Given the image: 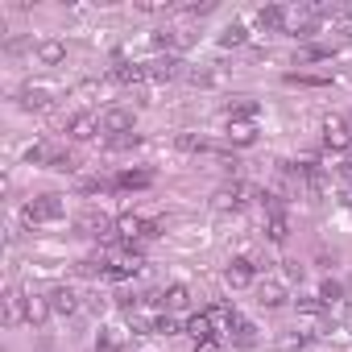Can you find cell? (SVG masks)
Segmentation results:
<instances>
[{
  "label": "cell",
  "mask_w": 352,
  "mask_h": 352,
  "mask_svg": "<svg viewBox=\"0 0 352 352\" xmlns=\"http://www.w3.org/2000/svg\"><path fill=\"white\" fill-rule=\"evenodd\" d=\"M25 162H50V157H46V145H42V141H34V145L25 149Z\"/></svg>",
  "instance_id": "cell-31"
},
{
  "label": "cell",
  "mask_w": 352,
  "mask_h": 352,
  "mask_svg": "<svg viewBox=\"0 0 352 352\" xmlns=\"http://www.w3.org/2000/svg\"><path fill=\"white\" fill-rule=\"evenodd\" d=\"M124 348V331L120 327H104L100 340H96V352H120Z\"/></svg>",
  "instance_id": "cell-19"
},
{
  "label": "cell",
  "mask_w": 352,
  "mask_h": 352,
  "mask_svg": "<svg viewBox=\"0 0 352 352\" xmlns=\"http://www.w3.org/2000/svg\"><path fill=\"white\" fill-rule=\"evenodd\" d=\"M137 145H141L137 133H124V137H112V141H108V149H137Z\"/></svg>",
  "instance_id": "cell-30"
},
{
  "label": "cell",
  "mask_w": 352,
  "mask_h": 352,
  "mask_svg": "<svg viewBox=\"0 0 352 352\" xmlns=\"http://www.w3.org/2000/svg\"><path fill=\"white\" fill-rule=\"evenodd\" d=\"M112 83H145V63H116Z\"/></svg>",
  "instance_id": "cell-11"
},
{
  "label": "cell",
  "mask_w": 352,
  "mask_h": 352,
  "mask_svg": "<svg viewBox=\"0 0 352 352\" xmlns=\"http://www.w3.org/2000/svg\"><path fill=\"white\" fill-rule=\"evenodd\" d=\"M257 116V100H241V104H228V120H253Z\"/></svg>",
  "instance_id": "cell-25"
},
{
  "label": "cell",
  "mask_w": 352,
  "mask_h": 352,
  "mask_svg": "<svg viewBox=\"0 0 352 352\" xmlns=\"http://www.w3.org/2000/svg\"><path fill=\"white\" fill-rule=\"evenodd\" d=\"M174 75H179V58H153V63H145V79L149 83H170Z\"/></svg>",
  "instance_id": "cell-8"
},
{
  "label": "cell",
  "mask_w": 352,
  "mask_h": 352,
  "mask_svg": "<svg viewBox=\"0 0 352 352\" xmlns=\"http://www.w3.org/2000/svg\"><path fill=\"white\" fill-rule=\"evenodd\" d=\"M187 336H191L195 344H199V340H212V336H216V327H212L208 311H204V315H191V319H187Z\"/></svg>",
  "instance_id": "cell-18"
},
{
  "label": "cell",
  "mask_w": 352,
  "mask_h": 352,
  "mask_svg": "<svg viewBox=\"0 0 352 352\" xmlns=\"http://www.w3.org/2000/svg\"><path fill=\"white\" fill-rule=\"evenodd\" d=\"M228 141L232 145H253L257 141V124L253 120H228Z\"/></svg>",
  "instance_id": "cell-13"
},
{
  "label": "cell",
  "mask_w": 352,
  "mask_h": 352,
  "mask_svg": "<svg viewBox=\"0 0 352 352\" xmlns=\"http://www.w3.org/2000/svg\"><path fill=\"white\" fill-rule=\"evenodd\" d=\"M67 58V46L58 42V38H46V42H38V63H46V67H58Z\"/></svg>",
  "instance_id": "cell-10"
},
{
  "label": "cell",
  "mask_w": 352,
  "mask_h": 352,
  "mask_svg": "<svg viewBox=\"0 0 352 352\" xmlns=\"http://www.w3.org/2000/svg\"><path fill=\"white\" fill-rule=\"evenodd\" d=\"M5 323H9V327L25 323V294H17V290L5 294Z\"/></svg>",
  "instance_id": "cell-14"
},
{
  "label": "cell",
  "mask_w": 352,
  "mask_h": 352,
  "mask_svg": "<svg viewBox=\"0 0 352 352\" xmlns=\"http://www.w3.org/2000/svg\"><path fill=\"white\" fill-rule=\"evenodd\" d=\"M340 179H344V183H348V187H352V157H348V162H344V166H340Z\"/></svg>",
  "instance_id": "cell-35"
},
{
  "label": "cell",
  "mask_w": 352,
  "mask_h": 352,
  "mask_svg": "<svg viewBox=\"0 0 352 352\" xmlns=\"http://www.w3.org/2000/svg\"><path fill=\"white\" fill-rule=\"evenodd\" d=\"M257 21H261V30H282V25H286V9H278V5H265V9L257 13Z\"/></svg>",
  "instance_id": "cell-21"
},
{
  "label": "cell",
  "mask_w": 352,
  "mask_h": 352,
  "mask_svg": "<svg viewBox=\"0 0 352 352\" xmlns=\"http://www.w3.org/2000/svg\"><path fill=\"white\" fill-rule=\"evenodd\" d=\"M307 344H311V340H307L302 331H282V336L274 340V348H278V352H302Z\"/></svg>",
  "instance_id": "cell-20"
},
{
  "label": "cell",
  "mask_w": 352,
  "mask_h": 352,
  "mask_svg": "<svg viewBox=\"0 0 352 352\" xmlns=\"http://www.w3.org/2000/svg\"><path fill=\"white\" fill-rule=\"evenodd\" d=\"M323 145H327V149H336V153L352 149V129H348V120H344V116H327V120H323Z\"/></svg>",
  "instance_id": "cell-2"
},
{
  "label": "cell",
  "mask_w": 352,
  "mask_h": 352,
  "mask_svg": "<svg viewBox=\"0 0 352 352\" xmlns=\"http://www.w3.org/2000/svg\"><path fill=\"white\" fill-rule=\"evenodd\" d=\"M162 302H166L170 311H179V307H187V302H191V294H187V286H170Z\"/></svg>",
  "instance_id": "cell-27"
},
{
  "label": "cell",
  "mask_w": 352,
  "mask_h": 352,
  "mask_svg": "<svg viewBox=\"0 0 352 352\" xmlns=\"http://www.w3.org/2000/svg\"><path fill=\"white\" fill-rule=\"evenodd\" d=\"M253 274H257L253 261H249V257H236V261L224 270V282H228L232 290H249V286H253Z\"/></svg>",
  "instance_id": "cell-3"
},
{
  "label": "cell",
  "mask_w": 352,
  "mask_h": 352,
  "mask_svg": "<svg viewBox=\"0 0 352 352\" xmlns=\"http://www.w3.org/2000/svg\"><path fill=\"white\" fill-rule=\"evenodd\" d=\"M212 9H216V5H212V0H204V5H191V9H187V13H191V17H208V13H212Z\"/></svg>",
  "instance_id": "cell-33"
},
{
  "label": "cell",
  "mask_w": 352,
  "mask_h": 352,
  "mask_svg": "<svg viewBox=\"0 0 352 352\" xmlns=\"http://www.w3.org/2000/svg\"><path fill=\"white\" fill-rule=\"evenodd\" d=\"M67 133H71V141H91V137L100 133V116H91V112H79V116H71Z\"/></svg>",
  "instance_id": "cell-7"
},
{
  "label": "cell",
  "mask_w": 352,
  "mask_h": 352,
  "mask_svg": "<svg viewBox=\"0 0 352 352\" xmlns=\"http://www.w3.org/2000/svg\"><path fill=\"white\" fill-rule=\"evenodd\" d=\"M195 352H224V348H220V344H216V336H212V340H199V344H195Z\"/></svg>",
  "instance_id": "cell-34"
},
{
  "label": "cell",
  "mask_w": 352,
  "mask_h": 352,
  "mask_svg": "<svg viewBox=\"0 0 352 352\" xmlns=\"http://www.w3.org/2000/svg\"><path fill=\"white\" fill-rule=\"evenodd\" d=\"M153 183V174L149 170H124L120 179H116V187H124V191H145Z\"/></svg>",
  "instance_id": "cell-16"
},
{
  "label": "cell",
  "mask_w": 352,
  "mask_h": 352,
  "mask_svg": "<svg viewBox=\"0 0 352 352\" xmlns=\"http://www.w3.org/2000/svg\"><path fill=\"white\" fill-rule=\"evenodd\" d=\"M265 236H270L274 245H282V241L290 236V220H286V216H270V220H265Z\"/></svg>",
  "instance_id": "cell-22"
},
{
  "label": "cell",
  "mask_w": 352,
  "mask_h": 352,
  "mask_svg": "<svg viewBox=\"0 0 352 352\" xmlns=\"http://www.w3.org/2000/svg\"><path fill=\"white\" fill-rule=\"evenodd\" d=\"M174 145H179L183 153H204V149H212L199 133H179V137H174Z\"/></svg>",
  "instance_id": "cell-23"
},
{
  "label": "cell",
  "mask_w": 352,
  "mask_h": 352,
  "mask_svg": "<svg viewBox=\"0 0 352 352\" xmlns=\"http://www.w3.org/2000/svg\"><path fill=\"white\" fill-rule=\"evenodd\" d=\"M50 170L71 174V170H75V157H71V153H50Z\"/></svg>",
  "instance_id": "cell-28"
},
{
  "label": "cell",
  "mask_w": 352,
  "mask_h": 352,
  "mask_svg": "<svg viewBox=\"0 0 352 352\" xmlns=\"http://www.w3.org/2000/svg\"><path fill=\"white\" fill-rule=\"evenodd\" d=\"M141 13H166L170 5H162V0H141V5H137Z\"/></svg>",
  "instance_id": "cell-32"
},
{
  "label": "cell",
  "mask_w": 352,
  "mask_h": 352,
  "mask_svg": "<svg viewBox=\"0 0 352 352\" xmlns=\"http://www.w3.org/2000/svg\"><path fill=\"white\" fill-rule=\"evenodd\" d=\"M153 331H157V336H179V323H174L170 315H157V319H153Z\"/></svg>",
  "instance_id": "cell-29"
},
{
  "label": "cell",
  "mask_w": 352,
  "mask_h": 352,
  "mask_svg": "<svg viewBox=\"0 0 352 352\" xmlns=\"http://www.w3.org/2000/svg\"><path fill=\"white\" fill-rule=\"evenodd\" d=\"M50 307H54V315H63V319H67V315H75V311H79V294H75L71 286H54V290H50Z\"/></svg>",
  "instance_id": "cell-9"
},
{
  "label": "cell",
  "mask_w": 352,
  "mask_h": 352,
  "mask_svg": "<svg viewBox=\"0 0 352 352\" xmlns=\"http://www.w3.org/2000/svg\"><path fill=\"white\" fill-rule=\"evenodd\" d=\"M319 298H323V307H331V302H340V298H344V286H340L336 278H323V286H319Z\"/></svg>",
  "instance_id": "cell-26"
},
{
  "label": "cell",
  "mask_w": 352,
  "mask_h": 352,
  "mask_svg": "<svg viewBox=\"0 0 352 352\" xmlns=\"http://www.w3.org/2000/svg\"><path fill=\"white\" fill-rule=\"evenodd\" d=\"M286 278H298V282H302V265H294V261H286Z\"/></svg>",
  "instance_id": "cell-36"
},
{
  "label": "cell",
  "mask_w": 352,
  "mask_h": 352,
  "mask_svg": "<svg viewBox=\"0 0 352 352\" xmlns=\"http://www.w3.org/2000/svg\"><path fill=\"white\" fill-rule=\"evenodd\" d=\"M245 42H249L245 25H228V30L220 34V46H224V50H232V46H245Z\"/></svg>",
  "instance_id": "cell-24"
},
{
  "label": "cell",
  "mask_w": 352,
  "mask_h": 352,
  "mask_svg": "<svg viewBox=\"0 0 352 352\" xmlns=\"http://www.w3.org/2000/svg\"><path fill=\"white\" fill-rule=\"evenodd\" d=\"M116 236H120V241L145 236V220H141V216H120V220H116Z\"/></svg>",
  "instance_id": "cell-17"
},
{
  "label": "cell",
  "mask_w": 352,
  "mask_h": 352,
  "mask_svg": "<svg viewBox=\"0 0 352 352\" xmlns=\"http://www.w3.org/2000/svg\"><path fill=\"white\" fill-rule=\"evenodd\" d=\"M100 129L112 133V137H124V133L133 129V112H129V108H108V112L100 116Z\"/></svg>",
  "instance_id": "cell-4"
},
{
  "label": "cell",
  "mask_w": 352,
  "mask_h": 352,
  "mask_svg": "<svg viewBox=\"0 0 352 352\" xmlns=\"http://www.w3.org/2000/svg\"><path fill=\"white\" fill-rule=\"evenodd\" d=\"M257 302H261V307H270V311H274V307H282V302H286L282 282H261V286H257Z\"/></svg>",
  "instance_id": "cell-15"
},
{
  "label": "cell",
  "mask_w": 352,
  "mask_h": 352,
  "mask_svg": "<svg viewBox=\"0 0 352 352\" xmlns=\"http://www.w3.org/2000/svg\"><path fill=\"white\" fill-rule=\"evenodd\" d=\"M245 195H249V191H245L241 183H228V187H220V191L212 195V208H216V212H236V208L245 204Z\"/></svg>",
  "instance_id": "cell-5"
},
{
  "label": "cell",
  "mask_w": 352,
  "mask_h": 352,
  "mask_svg": "<svg viewBox=\"0 0 352 352\" xmlns=\"http://www.w3.org/2000/svg\"><path fill=\"white\" fill-rule=\"evenodd\" d=\"M50 315H54V307H50V294H25V323L42 327Z\"/></svg>",
  "instance_id": "cell-6"
},
{
  "label": "cell",
  "mask_w": 352,
  "mask_h": 352,
  "mask_svg": "<svg viewBox=\"0 0 352 352\" xmlns=\"http://www.w3.org/2000/svg\"><path fill=\"white\" fill-rule=\"evenodd\" d=\"M21 220H25L30 228L50 224V220H63V199H58V195H42V199H34V204L21 208Z\"/></svg>",
  "instance_id": "cell-1"
},
{
  "label": "cell",
  "mask_w": 352,
  "mask_h": 352,
  "mask_svg": "<svg viewBox=\"0 0 352 352\" xmlns=\"http://www.w3.org/2000/svg\"><path fill=\"white\" fill-rule=\"evenodd\" d=\"M54 100H50V87H25L21 91V108H30V112H46Z\"/></svg>",
  "instance_id": "cell-12"
}]
</instances>
